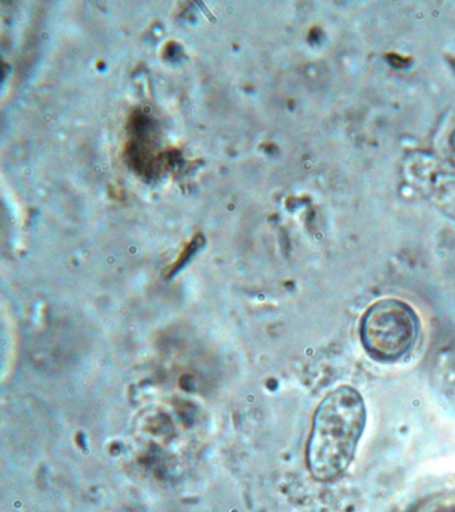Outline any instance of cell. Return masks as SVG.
<instances>
[{
  "label": "cell",
  "instance_id": "1",
  "mask_svg": "<svg viewBox=\"0 0 455 512\" xmlns=\"http://www.w3.org/2000/svg\"><path fill=\"white\" fill-rule=\"evenodd\" d=\"M367 422L357 388L341 386L322 400L307 444V467L318 482H334L349 470Z\"/></svg>",
  "mask_w": 455,
  "mask_h": 512
},
{
  "label": "cell",
  "instance_id": "2",
  "mask_svg": "<svg viewBox=\"0 0 455 512\" xmlns=\"http://www.w3.org/2000/svg\"><path fill=\"white\" fill-rule=\"evenodd\" d=\"M421 323L414 308L401 299L377 300L359 324V338L367 354L381 363L405 358L419 338Z\"/></svg>",
  "mask_w": 455,
  "mask_h": 512
}]
</instances>
